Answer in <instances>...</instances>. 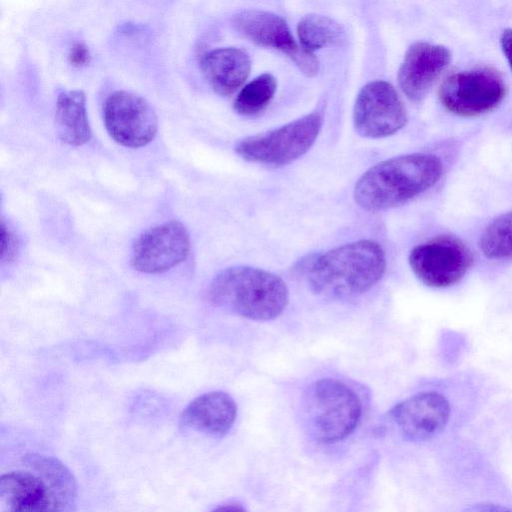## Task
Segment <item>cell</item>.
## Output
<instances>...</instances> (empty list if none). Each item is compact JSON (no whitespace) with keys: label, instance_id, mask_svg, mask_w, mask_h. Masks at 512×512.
<instances>
[{"label":"cell","instance_id":"52a82bcc","mask_svg":"<svg viewBox=\"0 0 512 512\" xmlns=\"http://www.w3.org/2000/svg\"><path fill=\"white\" fill-rule=\"evenodd\" d=\"M506 85L490 67H478L449 75L441 84L439 98L451 113L474 117L495 109L504 99Z\"/></svg>","mask_w":512,"mask_h":512},{"label":"cell","instance_id":"8fae6325","mask_svg":"<svg viewBox=\"0 0 512 512\" xmlns=\"http://www.w3.org/2000/svg\"><path fill=\"white\" fill-rule=\"evenodd\" d=\"M232 24L240 35L251 42L284 52L307 76L317 74V58L296 43L282 17L266 11L249 9L234 15Z\"/></svg>","mask_w":512,"mask_h":512},{"label":"cell","instance_id":"4fadbf2b","mask_svg":"<svg viewBox=\"0 0 512 512\" xmlns=\"http://www.w3.org/2000/svg\"><path fill=\"white\" fill-rule=\"evenodd\" d=\"M387 417L403 439L422 442L445 428L450 417V405L443 395L435 391L419 392L394 405Z\"/></svg>","mask_w":512,"mask_h":512},{"label":"cell","instance_id":"7402d4cb","mask_svg":"<svg viewBox=\"0 0 512 512\" xmlns=\"http://www.w3.org/2000/svg\"><path fill=\"white\" fill-rule=\"evenodd\" d=\"M69 62L75 67L86 66L91 58L90 51L83 43H76L69 52Z\"/></svg>","mask_w":512,"mask_h":512},{"label":"cell","instance_id":"d6986e66","mask_svg":"<svg viewBox=\"0 0 512 512\" xmlns=\"http://www.w3.org/2000/svg\"><path fill=\"white\" fill-rule=\"evenodd\" d=\"M276 88V79L269 73L254 78L238 93L234 101V110L242 116L261 113L273 99Z\"/></svg>","mask_w":512,"mask_h":512},{"label":"cell","instance_id":"5bb4252c","mask_svg":"<svg viewBox=\"0 0 512 512\" xmlns=\"http://www.w3.org/2000/svg\"><path fill=\"white\" fill-rule=\"evenodd\" d=\"M450 60V51L443 45L414 43L407 50L398 72L402 92L412 101L422 100Z\"/></svg>","mask_w":512,"mask_h":512},{"label":"cell","instance_id":"603a6c76","mask_svg":"<svg viewBox=\"0 0 512 512\" xmlns=\"http://www.w3.org/2000/svg\"><path fill=\"white\" fill-rule=\"evenodd\" d=\"M502 51L512 71V29L506 28L500 37Z\"/></svg>","mask_w":512,"mask_h":512},{"label":"cell","instance_id":"3957f363","mask_svg":"<svg viewBox=\"0 0 512 512\" xmlns=\"http://www.w3.org/2000/svg\"><path fill=\"white\" fill-rule=\"evenodd\" d=\"M28 470L5 473L0 478V506L6 511H63L72 508L77 491L70 470L59 460L29 454Z\"/></svg>","mask_w":512,"mask_h":512},{"label":"cell","instance_id":"ba28073f","mask_svg":"<svg viewBox=\"0 0 512 512\" xmlns=\"http://www.w3.org/2000/svg\"><path fill=\"white\" fill-rule=\"evenodd\" d=\"M473 262L470 249L458 238L440 236L417 245L409 255V265L425 285L445 288L459 282Z\"/></svg>","mask_w":512,"mask_h":512},{"label":"cell","instance_id":"44dd1931","mask_svg":"<svg viewBox=\"0 0 512 512\" xmlns=\"http://www.w3.org/2000/svg\"><path fill=\"white\" fill-rule=\"evenodd\" d=\"M18 252V240L15 233L2 221L1 223V260L10 262Z\"/></svg>","mask_w":512,"mask_h":512},{"label":"cell","instance_id":"ac0fdd59","mask_svg":"<svg viewBox=\"0 0 512 512\" xmlns=\"http://www.w3.org/2000/svg\"><path fill=\"white\" fill-rule=\"evenodd\" d=\"M297 33L300 46L310 52L325 46H339L345 40V33L339 23L327 16L307 15L298 23Z\"/></svg>","mask_w":512,"mask_h":512},{"label":"cell","instance_id":"d4e9b609","mask_svg":"<svg viewBox=\"0 0 512 512\" xmlns=\"http://www.w3.org/2000/svg\"><path fill=\"white\" fill-rule=\"evenodd\" d=\"M215 510H232V511H244V507L240 504L230 503L228 505L219 506Z\"/></svg>","mask_w":512,"mask_h":512},{"label":"cell","instance_id":"9a60e30c","mask_svg":"<svg viewBox=\"0 0 512 512\" xmlns=\"http://www.w3.org/2000/svg\"><path fill=\"white\" fill-rule=\"evenodd\" d=\"M237 405L226 392L211 391L194 398L180 415V427L211 437H223L232 428Z\"/></svg>","mask_w":512,"mask_h":512},{"label":"cell","instance_id":"ffe728a7","mask_svg":"<svg viewBox=\"0 0 512 512\" xmlns=\"http://www.w3.org/2000/svg\"><path fill=\"white\" fill-rule=\"evenodd\" d=\"M479 247L489 259L512 258V211L499 216L486 227Z\"/></svg>","mask_w":512,"mask_h":512},{"label":"cell","instance_id":"277c9868","mask_svg":"<svg viewBox=\"0 0 512 512\" xmlns=\"http://www.w3.org/2000/svg\"><path fill=\"white\" fill-rule=\"evenodd\" d=\"M210 302L233 315L254 321L280 316L289 301L284 280L269 271L233 266L219 272L208 287Z\"/></svg>","mask_w":512,"mask_h":512},{"label":"cell","instance_id":"7a4b0ae2","mask_svg":"<svg viewBox=\"0 0 512 512\" xmlns=\"http://www.w3.org/2000/svg\"><path fill=\"white\" fill-rule=\"evenodd\" d=\"M442 171L441 160L433 154L393 157L371 167L359 178L354 200L371 212L394 208L433 187Z\"/></svg>","mask_w":512,"mask_h":512},{"label":"cell","instance_id":"9c48e42d","mask_svg":"<svg viewBox=\"0 0 512 512\" xmlns=\"http://www.w3.org/2000/svg\"><path fill=\"white\" fill-rule=\"evenodd\" d=\"M103 119L111 138L129 148L147 145L158 128L156 113L149 102L140 95L123 90L115 91L106 98Z\"/></svg>","mask_w":512,"mask_h":512},{"label":"cell","instance_id":"cb8c5ba5","mask_svg":"<svg viewBox=\"0 0 512 512\" xmlns=\"http://www.w3.org/2000/svg\"><path fill=\"white\" fill-rule=\"evenodd\" d=\"M473 510H483V511H503V510H509L505 507H501V506H497V505H494V504H490V503H487V504H483L481 503L480 505H476L472 508Z\"/></svg>","mask_w":512,"mask_h":512},{"label":"cell","instance_id":"e0dca14e","mask_svg":"<svg viewBox=\"0 0 512 512\" xmlns=\"http://www.w3.org/2000/svg\"><path fill=\"white\" fill-rule=\"evenodd\" d=\"M56 131L59 139L70 146H81L91 138L86 95L82 90L61 92L56 101Z\"/></svg>","mask_w":512,"mask_h":512},{"label":"cell","instance_id":"7c38bea8","mask_svg":"<svg viewBox=\"0 0 512 512\" xmlns=\"http://www.w3.org/2000/svg\"><path fill=\"white\" fill-rule=\"evenodd\" d=\"M189 250L190 238L185 226L169 221L151 227L136 240L131 265L142 273H162L183 262Z\"/></svg>","mask_w":512,"mask_h":512},{"label":"cell","instance_id":"8992f818","mask_svg":"<svg viewBox=\"0 0 512 512\" xmlns=\"http://www.w3.org/2000/svg\"><path fill=\"white\" fill-rule=\"evenodd\" d=\"M322 115L313 112L279 128L242 139L236 153L246 161L283 166L304 155L316 141Z\"/></svg>","mask_w":512,"mask_h":512},{"label":"cell","instance_id":"6da1fadb","mask_svg":"<svg viewBox=\"0 0 512 512\" xmlns=\"http://www.w3.org/2000/svg\"><path fill=\"white\" fill-rule=\"evenodd\" d=\"M385 268L381 245L372 240H359L317 256L304 273L314 293L339 300L370 290L382 278Z\"/></svg>","mask_w":512,"mask_h":512},{"label":"cell","instance_id":"2e32d148","mask_svg":"<svg viewBox=\"0 0 512 512\" xmlns=\"http://www.w3.org/2000/svg\"><path fill=\"white\" fill-rule=\"evenodd\" d=\"M251 62L241 49L226 47L207 52L201 61L202 73L219 95L234 93L247 79Z\"/></svg>","mask_w":512,"mask_h":512},{"label":"cell","instance_id":"30bf717a","mask_svg":"<svg viewBox=\"0 0 512 512\" xmlns=\"http://www.w3.org/2000/svg\"><path fill=\"white\" fill-rule=\"evenodd\" d=\"M354 127L366 138L390 136L407 123L405 106L394 87L382 80L362 87L353 110Z\"/></svg>","mask_w":512,"mask_h":512},{"label":"cell","instance_id":"5b68a950","mask_svg":"<svg viewBox=\"0 0 512 512\" xmlns=\"http://www.w3.org/2000/svg\"><path fill=\"white\" fill-rule=\"evenodd\" d=\"M301 412L308 436L319 444H333L355 431L361 420L362 403L346 383L321 378L304 391Z\"/></svg>","mask_w":512,"mask_h":512}]
</instances>
